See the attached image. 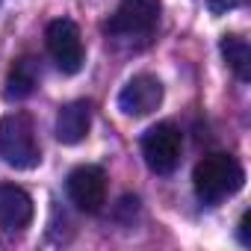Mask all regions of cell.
<instances>
[{"label": "cell", "instance_id": "cell-1", "mask_svg": "<svg viewBox=\"0 0 251 251\" xmlns=\"http://www.w3.org/2000/svg\"><path fill=\"white\" fill-rule=\"evenodd\" d=\"M242 183H245V172H242L239 160L230 154H207L204 160H198V166L192 172L195 195L204 204H216L222 198L236 195L242 189Z\"/></svg>", "mask_w": 251, "mask_h": 251}, {"label": "cell", "instance_id": "cell-2", "mask_svg": "<svg viewBox=\"0 0 251 251\" xmlns=\"http://www.w3.org/2000/svg\"><path fill=\"white\" fill-rule=\"evenodd\" d=\"M0 160L18 172H30L42 163L36 127H33V118L27 112L0 115Z\"/></svg>", "mask_w": 251, "mask_h": 251}, {"label": "cell", "instance_id": "cell-3", "mask_svg": "<svg viewBox=\"0 0 251 251\" xmlns=\"http://www.w3.org/2000/svg\"><path fill=\"white\" fill-rule=\"evenodd\" d=\"M180 148H183V136L169 121L154 124L142 136V157L154 175H172L180 163Z\"/></svg>", "mask_w": 251, "mask_h": 251}, {"label": "cell", "instance_id": "cell-4", "mask_svg": "<svg viewBox=\"0 0 251 251\" xmlns=\"http://www.w3.org/2000/svg\"><path fill=\"white\" fill-rule=\"evenodd\" d=\"M45 45H48L50 59L56 62V68L62 74H77L83 68L86 50H83L80 30L71 18H53L45 30Z\"/></svg>", "mask_w": 251, "mask_h": 251}, {"label": "cell", "instance_id": "cell-5", "mask_svg": "<svg viewBox=\"0 0 251 251\" xmlns=\"http://www.w3.org/2000/svg\"><path fill=\"white\" fill-rule=\"evenodd\" d=\"M160 21V0H121L106 21L112 36H148Z\"/></svg>", "mask_w": 251, "mask_h": 251}, {"label": "cell", "instance_id": "cell-6", "mask_svg": "<svg viewBox=\"0 0 251 251\" xmlns=\"http://www.w3.org/2000/svg\"><path fill=\"white\" fill-rule=\"evenodd\" d=\"M163 103V83L154 74H133L118 92V109L130 118L151 115Z\"/></svg>", "mask_w": 251, "mask_h": 251}, {"label": "cell", "instance_id": "cell-7", "mask_svg": "<svg viewBox=\"0 0 251 251\" xmlns=\"http://www.w3.org/2000/svg\"><path fill=\"white\" fill-rule=\"evenodd\" d=\"M68 198L83 213H98L106 204V175L100 166H77L68 175Z\"/></svg>", "mask_w": 251, "mask_h": 251}, {"label": "cell", "instance_id": "cell-8", "mask_svg": "<svg viewBox=\"0 0 251 251\" xmlns=\"http://www.w3.org/2000/svg\"><path fill=\"white\" fill-rule=\"evenodd\" d=\"M33 198L15 183H0V227L6 230H24L33 222Z\"/></svg>", "mask_w": 251, "mask_h": 251}, {"label": "cell", "instance_id": "cell-9", "mask_svg": "<svg viewBox=\"0 0 251 251\" xmlns=\"http://www.w3.org/2000/svg\"><path fill=\"white\" fill-rule=\"evenodd\" d=\"M92 127V106L89 100H71L56 112V139L62 145H77L89 136Z\"/></svg>", "mask_w": 251, "mask_h": 251}, {"label": "cell", "instance_id": "cell-10", "mask_svg": "<svg viewBox=\"0 0 251 251\" xmlns=\"http://www.w3.org/2000/svg\"><path fill=\"white\" fill-rule=\"evenodd\" d=\"M39 86V62L33 56H21L12 62L6 83H3V98L6 100H24L36 92Z\"/></svg>", "mask_w": 251, "mask_h": 251}, {"label": "cell", "instance_id": "cell-11", "mask_svg": "<svg viewBox=\"0 0 251 251\" xmlns=\"http://www.w3.org/2000/svg\"><path fill=\"white\" fill-rule=\"evenodd\" d=\"M219 50H222V59L227 62V68L236 74V80L248 83L251 80V48H248V42L242 36L230 33V36H222Z\"/></svg>", "mask_w": 251, "mask_h": 251}, {"label": "cell", "instance_id": "cell-12", "mask_svg": "<svg viewBox=\"0 0 251 251\" xmlns=\"http://www.w3.org/2000/svg\"><path fill=\"white\" fill-rule=\"evenodd\" d=\"M242 3H245V0H207V6H210L213 15L230 12V9H236V6H242Z\"/></svg>", "mask_w": 251, "mask_h": 251}, {"label": "cell", "instance_id": "cell-13", "mask_svg": "<svg viewBox=\"0 0 251 251\" xmlns=\"http://www.w3.org/2000/svg\"><path fill=\"white\" fill-rule=\"evenodd\" d=\"M248 222H251V216H248V213H242V219H239V242H242V245H251V236H248Z\"/></svg>", "mask_w": 251, "mask_h": 251}]
</instances>
